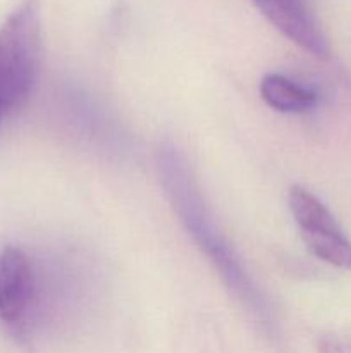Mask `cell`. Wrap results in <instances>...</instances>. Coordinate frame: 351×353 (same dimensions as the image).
Segmentation results:
<instances>
[{
    "instance_id": "7",
    "label": "cell",
    "mask_w": 351,
    "mask_h": 353,
    "mask_svg": "<svg viewBox=\"0 0 351 353\" xmlns=\"http://www.w3.org/2000/svg\"><path fill=\"white\" fill-rule=\"evenodd\" d=\"M319 353H351V340L337 333H326L317 341Z\"/></svg>"
},
{
    "instance_id": "5",
    "label": "cell",
    "mask_w": 351,
    "mask_h": 353,
    "mask_svg": "<svg viewBox=\"0 0 351 353\" xmlns=\"http://www.w3.org/2000/svg\"><path fill=\"white\" fill-rule=\"evenodd\" d=\"M34 295L33 269L21 248L0 252V321L17 327L24 323Z\"/></svg>"
},
{
    "instance_id": "1",
    "label": "cell",
    "mask_w": 351,
    "mask_h": 353,
    "mask_svg": "<svg viewBox=\"0 0 351 353\" xmlns=\"http://www.w3.org/2000/svg\"><path fill=\"white\" fill-rule=\"evenodd\" d=\"M41 9L38 0H21L0 24V123L23 105L38 78Z\"/></svg>"
},
{
    "instance_id": "4",
    "label": "cell",
    "mask_w": 351,
    "mask_h": 353,
    "mask_svg": "<svg viewBox=\"0 0 351 353\" xmlns=\"http://www.w3.org/2000/svg\"><path fill=\"white\" fill-rule=\"evenodd\" d=\"M253 6L292 43L319 59H329L330 48L308 0H251Z\"/></svg>"
},
{
    "instance_id": "2",
    "label": "cell",
    "mask_w": 351,
    "mask_h": 353,
    "mask_svg": "<svg viewBox=\"0 0 351 353\" xmlns=\"http://www.w3.org/2000/svg\"><path fill=\"white\" fill-rule=\"evenodd\" d=\"M160 165L162 171H164V181L169 190V195L172 196V202L176 203L182 221L191 231L195 240L205 250V254L212 259V262L217 265L220 276L226 279L227 285L233 286L234 292L241 299L246 300L250 305L258 307L255 290L251 288L250 281L244 276L240 262L234 259L231 248L220 238V234L215 233L213 224L209 221L202 196H200L191 174L188 172L186 162L179 157L178 152L171 148V150H164Z\"/></svg>"
},
{
    "instance_id": "6",
    "label": "cell",
    "mask_w": 351,
    "mask_h": 353,
    "mask_svg": "<svg viewBox=\"0 0 351 353\" xmlns=\"http://www.w3.org/2000/svg\"><path fill=\"white\" fill-rule=\"evenodd\" d=\"M260 93L265 103L279 112H308L317 103L315 93L296 85L291 79L277 72L265 74L262 78Z\"/></svg>"
},
{
    "instance_id": "3",
    "label": "cell",
    "mask_w": 351,
    "mask_h": 353,
    "mask_svg": "<svg viewBox=\"0 0 351 353\" xmlns=\"http://www.w3.org/2000/svg\"><path fill=\"white\" fill-rule=\"evenodd\" d=\"M289 209L308 250L320 261L351 271V241L330 210L303 186L289 190Z\"/></svg>"
}]
</instances>
